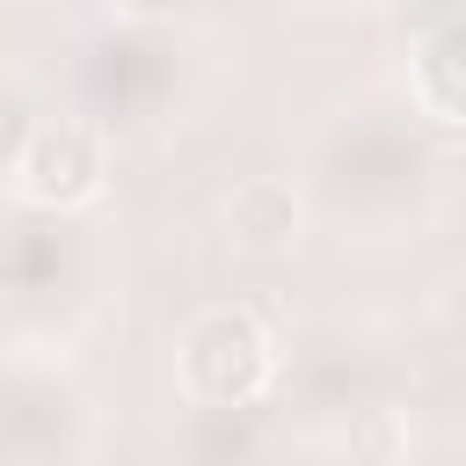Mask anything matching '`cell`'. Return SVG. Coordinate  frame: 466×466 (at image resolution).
Instances as JSON below:
<instances>
[{
  "instance_id": "obj_1",
  "label": "cell",
  "mask_w": 466,
  "mask_h": 466,
  "mask_svg": "<svg viewBox=\"0 0 466 466\" xmlns=\"http://www.w3.org/2000/svg\"><path fill=\"white\" fill-rule=\"evenodd\" d=\"M277 335L255 306L240 299H211L182 320L175 335V386L189 408H255L269 386H277Z\"/></svg>"
},
{
  "instance_id": "obj_2",
  "label": "cell",
  "mask_w": 466,
  "mask_h": 466,
  "mask_svg": "<svg viewBox=\"0 0 466 466\" xmlns=\"http://www.w3.org/2000/svg\"><path fill=\"white\" fill-rule=\"evenodd\" d=\"M109 189V138L87 116H36L7 153V197L22 211H87Z\"/></svg>"
},
{
  "instance_id": "obj_3",
  "label": "cell",
  "mask_w": 466,
  "mask_h": 466,
  "mask_svg": "<svg viewBox=\"0 0 466 466\" xmlns=\"http://www.w3.org/2000/svg\"><path fill=\"white\" fill-rule=\"evenodd\" d=\"M218 218H226V240L240 255H291L299 233H306V204H299V189L284 175H240L226 189Z\"/></svg>"
},
{
  "instance_id": "obj_4",
  "label": "cell",
  "mask_w": 466,
  "mask_h": 466,
  "mask_svg": "<svg viewBox=\"0 0 466 466\" xmlns=\"http://www.w3.org/2000/svg\"><path fill=\"white\" fill-rule=\"evenodd\" d=\"M408 95L430 124H466V15L437 22L408 58Z\"/></svg>"
},
{
  "instance_id": "obj_5",
  "label": "cell",
  "mask_w": 466,
  "mask_h": 466,
  "mask_svg": "<svg viewBox=\"0 0 466 466\" xmlns=\"http://www.w3.org/2000/svg\"><path fill=\"white\" fill-rule=\"evenodd\" d=\"M131 22H167V15H182V0H116Z\"/></svg>"
}]
</instances>
